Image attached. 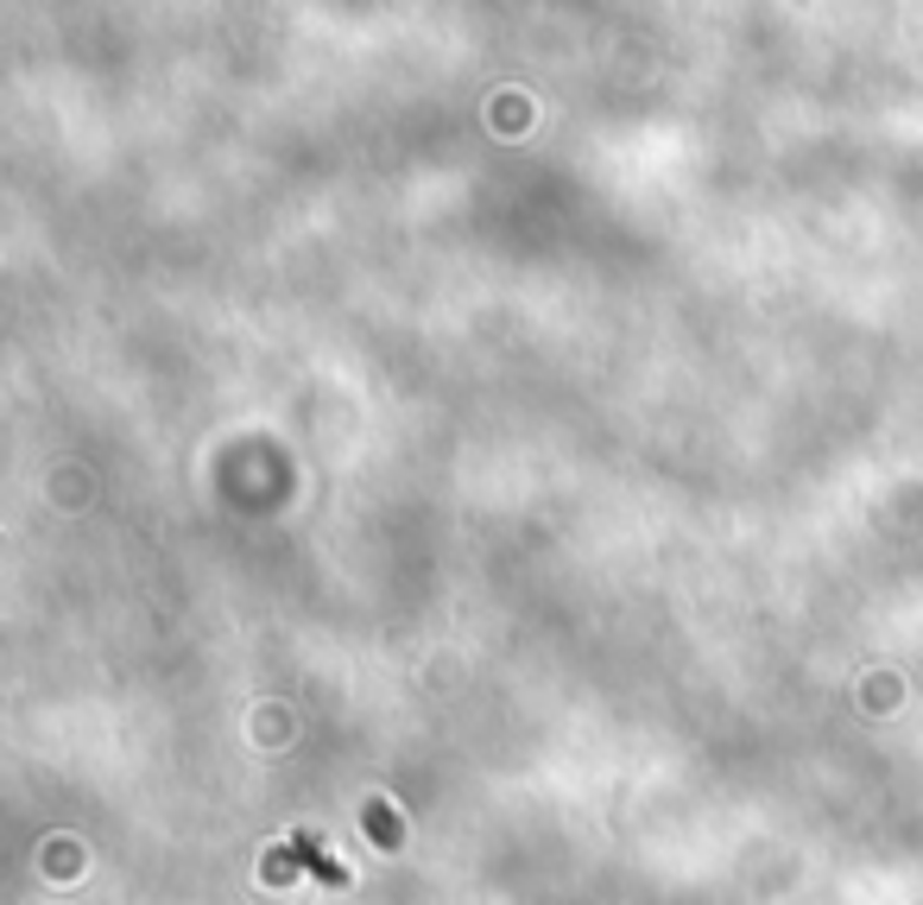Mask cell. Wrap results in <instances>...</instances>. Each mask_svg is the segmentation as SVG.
I'll return each mask as SVG.
<instances>
[{
  "label": "cell",
  "mask_w": 923,
  "mask_h": 905,
  "mask_svg": "<svg viewBox=\"0 0 923 905\" xmlns=\"http://www.w3.org/2000/svg\"><path fill=\"white\" fill-rule=\"evenodd\" d=\"M285 848H292V861L304 873H310V880H323V886H335V893H342V886H348V873L335 868L330 855H323V848H317V836H304V830H297L292 842H285Z\"/></svg>",
  "instance_id": "1"
},
{
  "label": "cell",
  "mask_w": 923,
  "mask_h": 905,
  "mask_svg": "<svg viewBox=\"0 0 923 905\" xmlns=\"http://www.w3.org/2000/svg\"><path fill=\"white\" fill-rule=\"evenodd\" d=\"M367 830H373V842H380V848H398V842H405V823H398L386 805H367Z\"/></svg>",
  "instance_id": "2"
},
{
  "label": "cell",
  "mask_w": 923,
  "mask_h": 905,
  "mask_svg": "<svg viewBox=\"0 0 923 905\" xmlns=\"http://www.w3.org/2000/svg\"><path fill=\"white\" fill-rule=\"evenodd\" d=\"M297 873V861H292V848H279L272 861H266V880H292Z\"/></svg>",
  "instance_id": "3"
}]
</instances>
